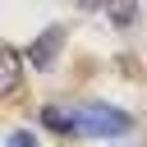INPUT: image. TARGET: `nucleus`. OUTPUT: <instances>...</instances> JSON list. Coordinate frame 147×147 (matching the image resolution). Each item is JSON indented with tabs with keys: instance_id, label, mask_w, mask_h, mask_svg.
Returning a JSON list of instances; mask_svg holds the SVG:
<instances>
[{
	"instance_id": "obj_1",
	"label": "nucleus",
	"mask_w": 147,
	"mask_h": 147,
	"mask_svg": "<svg viewBox=\"0 0 147 147\" xmlns=\"http://www.w3.org/2000/svg\"><path fill=\"white\" fill-rule=\"evenodd\" d=\"M133 133V115L119 110V106H78L74 110V138H124Z\"/></svg>"
},
{
	"instance_id": "obj_2",
	"label": "nucleus",
	"mask_w": 147,
	"mask_h": 147,
	"mask_svg": "<svg viewBox=\"0 0 147 147\" xmlns=\"http://www.w3.org/2000/svg\"><path fill=\"white\" fill-rule=\"evenodd\" d=\"M60 46H64V28L55 23V28H46V32L28 46V64H32V69H46V64L60 55Z\"/></svg>"
},
{
	"instance_id": "obj_3",
	"label": "nucleus",
	"mask_w": 147,
	"mask_h": 147,
	"mask_svg": "<svg viewBox=\"0 0 147 147\" xmlns=\"http://www.w3.org/2000/svg\"><path fill=\"white\" fill-rule=\"evenodd\" d=\"M18 78H23V55L0 41V96H9V92L18 87Z\"/></svg>"
},
{
	"instance_id": "obj_4",
	"label": "nucleus",
	"mask_w": 147,
	"mask_h": 147,
	"mask_svg": "<svg viewBox=\"0 0 147 147\" xmlns=\"http://www.w3.org/2000/svg\"><path fill=\"white\" fill-rule=\"evenodd\" d=\"M41 124H46L51 133H74V110H69V106H46V110H41Z\"/></svg>"
},
{
	"instance_id": "obj_5",
	"label": "nucleus",
	"mask_w": 147,
	"mask_h": 147,
	"mask_svg": "<svg viewBox=\"0 0 147 147\" xmlns=\"http://www.w3.org/2000/svg\"><path fill=\"white\" fill-rule=\"evenodd\" d=\"M133 18H138V5L133 0H110V23L115 28H129Z\"/></svg>"
},
{
	"instance_id": "obj_6",
	"label": "nucleus",
	"mask_w": 147,
	"mask_h": 147,
	"mask_svg": "<svg viewBox=\"0 0 147 147\" xmlns=\"http://www.w3.org/2000/svg\"><path fill=\"white\" fill-rule=\"evenodd\" d=\"M9 147H32V133H28V129H18V133L9 138Z\"/></svg>"
},
{
	"instance_id": "obj_7",
	"label": "nucleus",
	"mask_w": 147,
	"mask_h": 147,
	"mask_svg": "<svg viewBox=\"0 0 147 147\" xmlns=\"http://www.w3.org/2000/svg\"><path fill=\"white\" fill-rule=\"evenodd\" d=\"M78 5H87V0H78Z\"/></svg>"
}]
</instances>
